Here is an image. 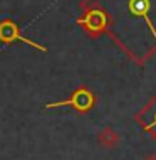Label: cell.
Listing matches in <instances>:
<instances>
[{"label": "cell", "mask_w": 156, "mask_h": 160, "mask_svg": "<svg viewBox=\"0 0 156 160\" xmlns=\"http://www.w3.org/2000/svg\"><path fill=\"white\" fill-rule=\"evenodd\" d=\"M94 103V98L92 94H91L87 89H79L77 93L72 94L71 99H67V101H55V103H49V105H45V108H57V106H74L76 110L79 111H86L89 110L91 106H92Z\"/></svg>", "instance_id": "obj_1"}, {"label": "cell", "mask_w": 156, "mask_h": 160, "mask_svg": "<svg viewBox=\"0 0 156 160\" xmlns=\"http://www.w3.org/2000/svg\"><path fill=\"white\" fill-rule=\"evenodd\" d=\"M0 39L2 41H20V42H27V44L30 46H34V47H37V49H40V51H45V47H42V46H39L35 44L34 41H29V39H25L22 37L19 34V27L14 24V22H3L2 25H0Z\"/></svg>", "instance_id": "obj_2"}]
</instances>
